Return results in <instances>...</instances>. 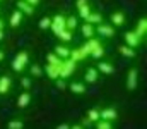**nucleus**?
Wrapping results in <instances>:
<instances>
[{
	"label": "nucleus",
	"mask_w": 147,
	"mask_h": 129,
	"mask_svg": "<svg viewBox=\"0 0 147 129\" xmlns=\"http://www.w3.org/2000/svg\"><path fill=\"white\" fill-rule=\"evenodd\" d=\"M26 64H28V53H26V52H21V53L14 59V62H12V69H14V71H22Z\"/></svg>",
	"instance_id": "f257e3e1"
},
{
	"label": "nucleus",
	"mask_w": 147,
	"mask_h": 129,
	"mask_svg": "<svg viewBox=\"0 0 147 129\" xmlns=\"http://www.w3.org/2000/svg\"><path fill=\"white\" fill-rule=\"evenodd\" d=\"M50 28L55 31V35H60L63 29H65V19L62 17V16H57L53 21H51V24H50Z\"/></svg>",
	"instance_id": "f03ea898"
},
{
	"label": "nucleus",
	"mask_w": 147,
	"mask_h": 129,
	"mask_svg": "<svg viewBox=\"0 0 147 129\" xmlns=\"http://www.w3.org/2000/svg\"><path fill=\"white\" fill-rule=\"evenodd\" d=\"M125 40H127V43H128L130 46H137V45L140 43V36H139L137 33H127V35H125Z\"/></svg>",
	"instance_id": "7ed1b4c3"
},
{
	"label": "nucleus",
	"mask_w": 147,
	"mask_h": 129,
	"mask_svg": "<svg viewBox=\"0 0 147 129\" xmlns=\"http://www.w3.org/2000/svg\"><path fill=\"white\" fill-rule=\"evenodd\" d=\"M99 117L101 119H105V121H115L116 119V110H113V109H106V110H103L101 114H99Z\"/></svg>",
	"instance_id": "20e7f679"
},
{
	"label": "nucleus",
	"mask_w": 147,
	"mask_h": 129,
	"mask_svg": "<svg viewBox=\"0 0 147 129\" xmlns=\"http://www.w3.org/2000/svg\"><path fill=\"white\" fill-rule=\"evenodd\" d=\"M21 21H22V12H21V10H16V12L10 16V26H12V28H17V26L21 24Z\"/></svg>",
	"instance_id": "39448f33"
},
{
	"label": "nucleus",
	"mask_w": 147,
	"mask_h": 129,
	"mask_svg": "<svg viewBox=\"0 0 147 129\" xmlns=\"http://www.w3.org/2000/svg\"><path fill=\"white\" fill-rule=\"evenodd\" d=\"M135 86H137V71H135V69H132V71H130V74H128V83H127V88H128V89H135Z\"/></svg>",
	"instance_id": "423d86ee"
},
{
	"label": "nucleus",
	"mask_w": 147,
	"mask_h": 129,
	"mask_svg": "<svg viewBox=\"0 0 147 129\" xmlns=\"http://www.w3.org/2000/svg\"><path fill=\"white\" fill-rule=\"evenodd\" d=\"M98 33H99V35H103V36H106V38H110V36H113V35H115L113 28L106 26V24H99V28H98Z\"/></svg>",
	"instance_id": "0eeeda50"
},
{
	"label": "nucleus",
	"mask_w": 147,
	"mask_h": 129,
	"mask_svg": "<svg viewBox=\"0 0 147 129\" xmlns=\"http://www.w3.org/2000/svg\"><path fill=\"white\" fill-rule=\"evenodd\" d=\"M29 102H31V95H29V93H22V95L19 96V100H17V105H19L21 109H24V107L29 105Z\"/></svg>",
	"instance_id": "6e6552de"
},
{
	"label": "nucleus",
	"mask_w": 147,
	"mask_h": 129,
	"mask_svg": "<svg viewBox=\"0 0 147 129\" xmlns=\"http://www.w3.org/2000/svg\"><path fill=\"white\" fill-rule=\"evenodd\" d=\"M9 88H10V78H9V76L0 78V93H2V95H3V93H7V91H9Z\"/></svg>",
	"instance_id": "1a4fd4ad"
},
{
	"label": "nucleus",
	"mask_w": 147,
	"mask_h": 129,
	"mask_svg": "<svg viewBox=\"0 0 147 129\" xmlns=\"http://www.w3.org/2000/svg\"><path fill=\"white\" fill-rule=\"evenodd\" d=\"M17 7L22 10V12H26V14H33L34 12V9H33V5H29L26 0H21L19 3H17Z\"/></svg>",
	"instance_id": "9d476101"
},
{
	"label": "nucleus",
	"mask_w": 147,
	"mask_h": 129,
	"mask_svg": "<svg viewBox=\"0 0 147 129\" xmlns=\"http://www.w3.org/2000/svg\"><path fill=\"white\" fill-rule=\"evenodd\" d=\"M111 23H115L116 26H121V24L125 23L123 14H121V12H115V14H111Z\"/></svg>",
	"instance_id": "9b49d317"
},
{
	"label": "nucleus",
	"mask_w": 147,
	"mask_h": 129,
	"mask_svg": "<svg viewBox=\"0 0 147 129\" xmlns=\"http://www.w3.org/2000/svg\"><path fill=\"white\" fill-rule=\"evenodd\" d=\"M82 33H84V36H86V38H92V35H94L92 24H91V23H86V24L82 26Z\"/></svg>",
	"instance_id": "f8f14e48"
},
{
	"label": "nucleus",
	"mask_w": 147,
	"mask_h": 129,
	"mask_svg": "<svg viewBox=\"0 0 147 129\" xmlns=\"http://www.w3.org/2000/svg\"><path fill=\"white\" fill-rule=\"evenodd\" d=\"M86 21L91 23V24H98V23L103 21V17H101V14H89V16L86 17Z\"/></svg>",
	"instance_id": "ddd939ff"
},
{
	"label": "nucleus",
	"mask_w": 147,
	"mask_h": 129,
	"mask_svg": "<svg viewBox=\"0 0 147 129\" xmlns=\"http://www.w3.org/2000/svg\"><path fill=\"white\" fill-rule=\"evenodd\" d=\"M118 50H120V53H121V55H127V57H135V50H132V46H125V45H123V46H120Z\"/></svg>",
	"instance_id": "4468645a"
},
{
	"label": "nucleus",
	"mask_w": 147,
	"mask_h": 129,
	"mask_svg": "<svg viewBox=\"0 0 147 129\" xmlns=\"http://www.w3.org/2000/svg\"><path fill=\"white\" fill-rule=\"evenodd\" d=\"M70 89H72L74 93H77V95L86 93V86L82 85V83H72V85H70Z\"/></svg>",
	"instance_id": "2eb2a0df"
},
{
	"label": "nucleus",
	"mask_w": 147,
	"mask_h": 129,
	"mask_svg": "<svg viewBox=\"0 0 147 129\" xmlns=\"http://www.w3.org/2000/svg\"><path fill=\"white\" fill-rule=\"evenodd\" d=\"M96 78H98V71H96V69H89L87 74H86V81H87V83H94Z\"/></svg>",
	"instance_id": "dca6fc26"
},
{
	"label": "nucleus",
	"mask_w": 147,
	"mask_h": 129,
	"mask_svg": "<svg viewBox=\"0 0 147 129\" xmlns=\"http://www.w3.org/2000/svg\"><path fill=\"white\" fill-rule=\"evenodd\" d=\"M55 52H57V55H60V57H63V59H67V57L70 55V52H69L67 46H57Z\"/></svg>",
	"instance_id": "f3484780"
},
{
	"label": "nucleus",
	"mask_w": 147,
	"mask_h": 129,
	"mask_svg": "<svg viewBox=\"0 0 147 129\" xmlns=\"http://www.w3.org/2000/svg\"><path fill=\"white\" fill-rule=\"evenodd\" d=\"M99 71H101V72H106V74H111V72H113V66L103 62V64H99Z\"/></svg>",
	"instance_id": "a211bd4d"
},
{
	"label": "nucleus",
	"mask_w": 147,
	"mask_h": 129,
	"mask_svg": "<svg viewBox=\"0 0 147 129\" xmlns=\"http://www.w3.org/2000/svg\"><path fill=\"white\" fill-rule=\"evenodd\" d=\"M79 14H80V17H84V19H86V17H87V16L91 14V10H89L87 3H86V5H80V7H79Z\"/></svg>",
	"instance_id": "6ab92c4d"
},
{
	"label": "nucleus",
	"mask_w": 147,
	"mask_h": 129,
	"mask_svg": "<svg viewBox=\"0 0 147 129\" xmlns=\"http://www.w3.org/2000/svg\"><path fill=\"white\" fill-rule=\"evenodd\" d=\"M77 26V19L75 17H69V19H65V28L67 29H74Z\"/></svg>",
	"instance_id": "aec40b11"
},
{
	"label": "nucleus",
	"mask_w": 147,
	"mask_h": 129,
	"mask_svg": "<svg viewBox=\"0 0 147 129\" xmlns=\"http://www.w3.org/2000/svg\"><path fill=\"white\" fill-rule=\"evenodd\" d=\"M58 36H60L63 42H70V40H72V36H70V29H67V28H65V29H63Z\"/></svg>",
	"instance_id": "412c9836"
},
{
	"label": "nucleus",
	"mask_w": 147,
	"mask_h": 129,
	"mask_svg": "<svg viewBox=\"0 0 147 129\" xmlns=\"http://www.w3.org/2000/svg\"><path fill=\"white\" fill-rule=\"evenodd\" d=\"M50 24H51V19H50V17H43V19L39 21V28H41V29L50 28Z\"/></svg>",
	"instance_id": "4be33fe9"
},
{
	"label": "nucleus",
	"mask_w": 147,
	"mask_h": 129,
	"mask_svg": "<svg viewBox=\"0 0 147 129\" xmlns=\"http://www.w3.org/2000/svg\"><path fill=\"white\" fill-rule=\"evenodd\" d=\"M139 36H142L144 33H146V19H142L140 21V24H139V28H137V31H135Z\"/></svg>",
	"instance_id": "5701e85b"
},
{
	"label": "nucleus",
	"mask_w": 147,
	"mask_h": 129,
	"mask_svg": "<svg viewBox=\"0 0 147 129\" xmlns=\"http://www.w3.org/2000/svg\"><path fill=\"white\" fill-rule=\"evenodd\" d=\"M103 53H105V52H103V46H101V45L96 46L94 50H91V55H92V57H101Z\"/></svg>",
	"instance_id": "b1692460"
},
{
	"label": "nucleus",
	"mask_w": 147,
	"mask_h": 129,
	"mask_svg": "<svg viewBox=\"0 0 147 129\" xmlns=\"http://www.w3.org/2000/svg\"><path fill=\"white\" fill-rule=\"evenodd\" d=\"M87 117H89V121H92V122H96V121H99V112H98V110H91Z\"/></svg>",
	"instance_id": "393cba45"
},
{
	"label": "nucleus",
	"mask_w": 147,
	"mask_h": 129,
	"mask_svg": "<svg viewBox=\"0 0 147 129\" xmlns=\"http://www.w3.org/2000/svg\"><path fill=\"white\" fill-rule=\"evenodd\" d=\"M9 128L10 129H21L22 128V122L21 121H12V122H9Z\"/></svg>",
	"instance_id": "a878e982"
},
{
	"label": "nucleus",
	"mask_w": 147,
	"mask_h": 129,
	"mask_svg": "<svg viewBox=\"0 0 147 129\" xmlns=\"http://www.w3.org/2000/svg\"><path fill=\"white\" fill-rule=\"evenodd\" d=\"M31 72H33V74L36 76V78H39V76L43 74V71H41V69H39L38 66H33V67H31Z\"/></svg>",
	"instance_id": "bb28decb"
},
{
	"label": "nucleus",
	"mask_w": 147,
	"mask_h": 129,
	"mask_svg": "<svg viewBox=\"0 0 147 129\" xmlns=\"http://www.w3.org/2000/svg\"><path fill=\"white\" fill-rule=\"evenodd\" d=\"M22 86H24V88H29V86H31V81H29L28 78H24V79H22Z\"/></svg>",
	"instance_id": "cd10ccee"
},
{
	"label": "nucleus",
	"mask_w": 147,
	"mask_h": 129,
	"mask_svg": "<svg viewBox=\"0 0 147 129\" xmlns=\"http://www.w3.org/2000/svg\"><path fill=\"white\" fill-rule=\"evenodd\" d=\"M57 86H58L60 89H63V88H65V83H63V81L60 79V81H57Z\"/></svg>",
	"instance_id": "c85d7f7f"
},
{
	"label": "nucleus",
	"mask_w": 147,
	"mask_h": 129,
	"mask_svg": "<svg viewBox=\"0 0 147 129\" xmlns=\"http://www.w3.org/2000/svg\"><path fill=\"white\" fill-rule=\"evenodd\" d=\"M0 40H3V29H0Z\"/></svg>",
	"instance_id": "c756f323"
},
{
	"label": "nucleus",
	"mask_w": 147,
	"mask_h": 129,
	"mask_svg": "<svg viewBox=\"0 0 147 129\" xmlns=\"http://www.w3.org/2000/svg\"><path fill=\"white\" fill-rule=\"evenodd\" d=\"M26 2H31V5H33V3H36L38 0H26Z\"/></svg>",
	"instance_id": "7c9ffc66"
},
{
	"label": "nucleus",
	"mask_w": 147,
	"mask_h": 129,
	"mask_svg": "<svg viewBox=\"0 0 147 129\" xmlns=\"http://www.w3.org/2000/svg\"><path fill=\"white\" fill-rule=\"evenodd\" d=\"M0 29H3V24H2V21H0Z\"/></svg>",
	"instance_id": "2f4dec72"
},
{
	"label": "nucleus",
	"mask_w": 147,
	"mask_h": 129,
	"mask_svg": "<svg viewBox=\"0 0 147 129\" xmlns=\"http://www.w3.org/2000/svg\"><path fill=\"white\" fill-rule=\"evenodd\" d=\"M0 59H2V53H0Z\"/></svg>",
	"instance_id": "473e14b6"
}]
</instances>
